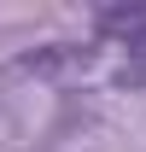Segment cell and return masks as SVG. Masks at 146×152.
Returning <instances> with one entry per match:
<instances>
[{
  "instance_id": "cell-1",
  "label": "cell",
  "mask_w": 146,
  "mask_h": 152,
  "mask_svg": "<svg viewBox=\"0 0 146 152\" xmlns=\"http://www.w3.org/2000/svg\"><path fill=\"white\" fill-rule=\"evenodd\" d=\"M99 29L105 35H128V53H134V47H146V6H105Z\"/></svg>"
},
{
  "instance_id": "cell-2",
  "label": "cell",
  "mask_w": 146,
  "mask_h": 152,
  "mask_svg": "<svg viewBox=\"0 0 146 152\" xmlns=\"http://www.w3.org/2000/svg\"><path fill=\"white\" fill-rule=\"evenodd\" d=\"M123 88H146V47H134L123 64Z\"/></svg>"
}]
</instances>
